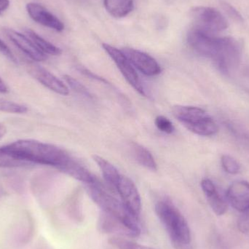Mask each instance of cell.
Masks as SVG:
<instances>
[{"label":"cell","instance_id":"6da1fadb","mask_svg":"<svg viewBox=\"0 0 249 249\" xmlns=\"http://www.w3.org/2000/svg\"><path fill=\"white\" fill-rule=\"evenodd\" d=\"M0 149L27 165H48L61 169L71 157L61 148L32 139L16 141Z\"/></svg>","mask_w":249,"mask_h":249},{"label":"cell","instance_id":"7a4b0ae2","mask_svg":"<svg viewBox=\"0 0 249 249\" xmlns=\"http://www.w3.org/2000/svg\"><path fill=\"white\" fill-rule=\"evenodd\" d=\"M88 191L93 201L102 209L104 213L118 219L133 233V237L140 235L139 218L135 216L124 206L122 201L109 194L100 181L87 185Z\"/></svg>","mask_w":249,"mask_h":249},{"label":"cell","instance_id":"3957f363","mask_svg":"<svg viewBox=\"0 0 249 249\" xmlns=\"http://www.w3.org/2000/svg\"><path fill=\"white\" fill-rule=\"evenodd\" d=\"M155 212L174 242L181 245L190 244L191 233L188 223L175 206L171 202L162 200L155 205Z\"/></svg>","mask_w":249,"mask_h":249},{"label":"cell","instance_id":"277c9868","mask_svg":"<svg viewBox=\"0 0 249 249\" xmlns=\"http://www.w3.org/2000/svg\"><path fill=\"white\" fill-rule=\"evenodd\" d=\"M193 28L215 35L228 29L229 24L225 16L216 9L206 6L196 7L191 10Z\"/></svg>","mask_w":249,"mask_h":249},{"label":"cell","instance_id":"5b68a950","mask_svg":"<svg viewBox=\"0 0 249 249\" xmlns=\"http://www.w3.org/2000/svg\"><path fill=\"white\" fill-rule=\"evenodd\" d=\"M243 46L238 39L230 36L222 37L217 55L213 60L217 68L229 74L239 65L242 57Z\"/></svg>","mask_w":249,"mask_h":249},{"label":"cell","instance_id":"8992f818","mask_svg":"<svg viewBox=\"0 0 249 249\" xmlns=\"http://www.w3.org/2000/svg\"><path fill=\"white\" fill-rule=\"evenodd\" d=\"M222 37L193 28L187 35V42L197 54L213 61L220 48Z\"/></svg>","mask_w":249,"mask_h":249},{"label":"cell","instance_id":"52a82bcc","mask_svg":"<svg viewBox=\"0 0 249 249\" xmlns=\"http://www.w3.org/2000/svg\"><path fill=\"white\" fill-rule=\"evenodd\" d=\"M105 51L107 53L108 55L111 57L114 62L116 64L120 71L122 73L127 83L142 96H145L144 89L142 86L140 78L136 72L135 67L132 65L131 63L127 59L126 55L121 50L115 47L112 46L109 44H102Z\"/></svg>","mask_w":249,"mask_h":249},{"label":"cell","instance_id":"ba28073f","mask_svg":"<svg viewBox=\"0 0 249 249\" xmlns=\"http://www.w3.org/2000/svg\"><path fill=\"white\" fill-rule=\"evenodd\" d=\"M115 190L118 192L121 201L130 213L139 218L142 210V200L139 191L132 180L121 176Z\"/></svg>","mask_w":249,"mask_h":249},{"label":"cell","instance_id":"9c48e42d","mask_svg":"<svg viewBox=\"0 0 249 249\" xmlns=\"http://www.w3.org/2000/svg\"><path fill=\"white\" fill-rule=\"evenodd\" d=\"M123 52L132 65L146 76H155L161 72V68L155 58L139 50L123 48Z\"/></svg>","mask_w":249,"mask_h":249},{"label":"cell","instance_id":"30bf717a","mask_svg":"<svg viewBox=\"0 0 249 249\" xmlns=\"http://www.w3.org/2000/svg\"><path fill=\"white\" fill-rule=\"evenodd\" d=\"M26 11L34 21L55 32H61L64 24L56 16L51 13L46 7L36 2H29L26 5Z\"/></svg>","mask_w":249,"mask_h":249},{"label":"cell","instance_id":"8fae6325","mask_svg":"<svg viewBox=\"0 0 249 249\" xmlns=\"http://www.w3.org/2000/svg\"><path fill=\"white\" fill-rule=\"evenodd\" d=\"M29 71L34 78L49 90L62 96H67L70 93V90L64 82L41 66L32 64Z\"/></svg>","mask_w":249,"mask_h":249},{"label":"cell","instance_id":"7c38bea8","mask_svg":"<svg viewBox=\"0 0 249 249\" xmlns=\"http://www.w3.org/2000/svg\"><path fill=\"white\" fill-rule=\"evenodd\" d=\"M4 32L11 42L33 61L39 62L48 58L26 35L11 29H4Z\"/></svg>","mask_w":249,"mask_h":249},{"label":"cell","instance_id":"4fadbf2b","mask_svg":"<svg viewBox=\"0 0 249 249\" xmlns=\"http://www.w3.org/2000/svg\"><path fill=\"white\" fill-rule=\"evenodd\" d=\"M227 198L230 204L240 212L249 210V183L238 181L232 183L227 192Z\"/></svg>","mask_w":249,"mask_h":249},{"label":"cell","instance_id":"5bb4252c","mask_svg":"<svg viewBox=\"0 0 249 249\" xmlns=\"http://www.w3.org/2000/svg\"><path fill=\"white\" fill-rule=\"evenodd\" d=\"M201 187L213 212L218 216L225 213L228 210V205L218 193L213 183L210 179L205 178L202 181Z\"/></svg>","mask_w":249,"mask_h":249},{"label":"cell","instance_id":"9a60e30c","mask_svg":"<svg viewBox=\"0 0 249 249\" xmlns=\"http://www.w3.org/2000/svg\"><path fill=\"white\" fill-rule=\"evenodd\" d=\"M60 171L71 176L73 178L85 183L86 185L94 184L99 180L91 173L89 172L85 167L80 165L77 161L70 158L66 162L65 165L60 169Z\"/></svg>","mask_w":249,"mask_h":249},{"label":"cell","instance_id":"2e32d148","mask_svg":"<svg viewBox=\"0 0 249 249\" xmlns=\"http://www.w3.org/2000/svg\"><path fill=\"white\" fill-rule=\"evenodd\" d=\"M172 112L174 117L184 125L207 115L201 108L191 106H176L173 108Z\"/></svg>","mask_w":249,"mask_h":249},{"label":"cell","instance_id":"e0dca14e","mask_svg":"<svg viewBox=\"0 0 249 249\" xmlns=\"http://www.w3.org/2000/svg\"><path fill=\"white\" fill-rule=\"evenodd\" d=\"M93 160L96 162L102 171V175L106 182L115 190L122 175L120 174L117 168L112 164L105 158L98 155H93Z\"/></svg>","mask_w":249,"mask_h":249},{"label":"cell","instance_id":"ac0fdd59","mask_svg":"<svg viewBox=\"0 0 249 249\" xmlns=\"http://www.w3.org/2000/svg\"><path fill=\"white\" fill-rule=\"evenodd\" d=\"M184 126L193 133L202 136H213L219 130L216 123L208 115Z\"/></svg>","mask_w":249,"mask_h":249},{"label":"cell","instance_id":"d6986e66","mask_svg":"<svg viewBox=\"0 0 249 249\" xmlns=\"http://www.w3.org/2000/svg\"><path fill=\"white\" fill-rule=\"evenodd\" d=\"M99 222V228L102 232L106 233H119L127 236L133 237V233L122 222L104 212L101 215Z\"/></svg>","mask_w":249,"mask_h":249},{"label":"cell","instance_id":"ffe728a7","mask_svg":"<svg viewBox=\"0 0 249 249\" xmlns=\"http://www.w3.org/2000/svg\"><path fill=\"white\" fill-rule=\"evenodd\" d=\"M107 11L117 18L127 16L134 8L133 0H104Z\"/></svg>","mask_w":249,"mask_h":249},{"label":"cell","instance_id":"44dd1931","mask_svg":"<svg viewBox=\"0 0 249 249\" xmlns=\"http://www.w3.org/2000/svg\"><path fill=\"white\" fill-rule=\"evenodd\" d=\"M26 36L34 42L35 45L45 55H61V50L53 44L47 41L46 39L39 36L37 33L31 29H26L24 30Z\"/></svg>","mask_w":249,"mask_h":249},{"label":"cell","instance_id":"7402d4cb","mask_svg":"<svg viewBox=\"0 0 249 249\" xmlns=\"http://www.w3.org/2000/svg\"><path fill=\"white\" fill-rule=\"evenodd\" d=\"M132 149L135 158L140 165L151 171H157L158 165L155 162V158L146 148L139 143H133L132 144Z\"/></svg>","mask_w":249,"mask_h":249},{"label":"cell","instance_id":"603a6c76","mask_svg":"<svg viewBox=\"0 0 249 249\" xmlns=\"http://www.w3.org/2000/svg\"><path fill=\"white\" fill-rule=\"evenodd\" d=\"M0 112L11 114H24L28 112V108L25 105L0 99Z\"/></svg>","mask_w":249,"mask_h":249},{"label":"cell","instance_id":"cb8c5ba5","mask_svg":"<svg viewBox=\"0 0 249 249\" xmlns=\"http://www.w3.org/2000/svg\"><path fill=\"white\" fill-rule=\"evenodd\" d=\"M109 242L111 245L118 249H154L122 238H112Z\"/></svg>","mask_w":249,"mask_h":249},{"label":"cell","instance_id":"d4e9b609","mask_svg":"<svg viewBox=\"0 0 249 249\" xmlns=\"http://www.w3.org/2000/svg\"><path fill=\"white\" fill-rule=\"evenodd\" d=\"M64 79L66 83L68 84V86H70L74 91H75L76 93L83 95V96H86V97L90 98V99L93 98L91 93L89 92V90H88L82 83H80V82L75 80L74 77H71V76L70 75H64Z\"/></svg>","mask_w":249,"mask_h":249},{"label":"cell","instance_id":"484cf974","mask_svg":"<svg viewBox=\"0 0 249 249\" xmlns=\"http://www.w3.org/2000/svg\"><path fill=\"white\" fill-rule=\"evenodd\" d=\"M221 160H222V167L228 174H237L241 170V166L236 160L230 155H223Z\"/></svg>","mask_w":249,"mask_h":249},{"label":"cell","instance_id":"4316f807","mask_svg":"<svg viewBox=\"0 0 249 249\" xmlns=\"http://www.w3.org/2000/svg\"><path fill=\"white\" fill-rule=\"evenodd\" d=\"M26 164L7 155L0 149V168H13V167L25 166Z\"/></svg>","mask_w":249,"mask_h":249},{"label":"cell","instance_id":"83f0119b","mask_svg":"<svg viewBox=\"0 0 249 249\" xmlns=\"http://www.w3.org/2000/svg\"><path fill=\"white\" fill-rule=\"evenodd\" d=\"M155 124L157 127L163 133L171 134L174 131V127L172 123L165 117L161 116V115L157 117L155 119Z\"/></svg>","mask_w":249,"mask_h":249},{"label":"cell","instance_id":"f1b7e54d","mask_svg":"<svg viewBox=\"0 0 249 249\" xmlns=\"http://www.w3.org/2000/svg\"><path fill=\"white\" fill-rule=\"evenodd\" d=\"M220 3L222 9L225 10V13L228 15L230 18H231L233 19L234 20L237 22L244 21V19H243L241 13L233 6L231 5L229 3L226 2V1H222Z\"/></svg>","mask_w":249,"mask_h":249},{"label":"cell","instance_id":"f546056e","mask_svg":"<svg viewBox=\"0 0 249 249\" xmlns=\"http://www.w3.org/2000/svg\"><path fill=\"white\" fill-rule=\"evenodd\" d=\"M0 53L6 57L11 62L18 64L17 58L15 56L11 50L1 39H0Z\"/></svg>","mask_w":249,"mask_h":249},{"label":"cell","instance_id":"4dcf8cb0","mask_svg":"<svg viewBox=\"0 0 249 249\" xmlns=\"http://www.w3.org/2000/svg\"><path fill=\"white\" fill-rule=\"evenodd\" d=\"M10 0H0V16H2L10 7Z\"/></svg>","mask_w":249,"mask_h":249},{"label":"cell","instance_id":"1f68e13d","mask_svg":"<svg viewBox=\"0 0 249 249\" xmlns=\"http://www.w3.org/2000/svg\"><path fill=\"white\" fill-rule=\"evenodd\" d=\"M9 92V89L6 83L0 77V93H7Z\"/></svg>","mask_w":249,"mask_h":249},{"label":"cell","instance_id":"d6a6232c","mask_svg":"<svg viewBox=\"0 0 249 249\" xmlns=\"http://www.w3.org/2000/svg\"><path fill=\"white\" fill-rule=\"evenodd\" d=\"M6 132H7V129H6L5 126L0 123V139L4 137V135L6 134Z\"/></svg>","mask_w":249,"mask_h":249}]
</instances>
